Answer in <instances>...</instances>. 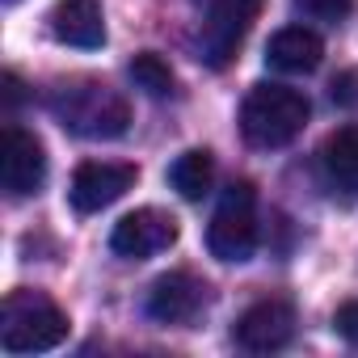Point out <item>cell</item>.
<instances>
[{"label":"cell","mask_w":358,"mask_h":358,"mask_svg":"<svg viewBox=\"0 0 358 358\" xmlns=\"http://www.w3.org/2000/svg\"><path fill=\"white\" fill-rule=\"evenodd\" d=\"M51 114L85 139H118L131 127V106L101 80H64L47 93Z\"/></svg>","instance_id":"obj_1"},{"label":"cell","mask_w":358,"mask_h":358,"mask_svg":"<svg viewBox=\"0 0 358 358\" xmlns=\"http://www.w3.org/2000/svg\"><path fill=\"white\" fill-rule=\"evenodd\" d=\"M68 337V316L43 291H9L0 303V345L9 354H43Z\"/></svg>","instance_id":"obj_2"},{"label":"cell","mask_w":358,"mask_h":358,"mask_svg":"<svg viewBox=\"0 0 358 358\" xmlns=\"http://www.w3.org/2000/svg\"><path fill=\"white\" fill-rule=\"evenodd\" d=\"M308 114H312V106L299 89L253 85L245 106H241V131L253 148H282L303 131Z\"/></svg>","instance_id":"obj_3"},{"label":"cell","mask_w":358,"mask_h":358,"mask_svg":"<svg viewBox=\"0 0 358 358\" xmlns=\"http://www.w3.org/2000/svg\"><path fill=\"white\" fill-rule=\"evenodd\" d=\"M207 245L220 262H249L257 249V215H253V186L232 182L215 207V220L207 228Z\"/></svg>","instance_id":"obj_4"},{"label":"cell","mask_w":358,"mask_h":358,"mask_svg":"<svg viewBox=\"0 0 358 358\" xmlns=\"http://www.w3.org/2000/svg\"><path fill=\"white\" fill-rule=\"evenodd\" d=\"M262 13V0H211V13L203 26V59L211 68H228L241 51L249 26Z\"/></svg>","instance_id":"obj_5"},{"label":"cell","mask_w":358,"mask_h":358,"mask_svg":"<svg viewBox=\"0 0 358 358\" xmlns=\"http://www.w3.org/2000/svg\"><path fill=\"white\" fill-rule=\"evenodd\" d=\"M47 177V156H43V143L22 131V127H5V139H0V186H5L9 199H30L38 194Z\"/></svg>","instance_id":"obj_6"},{"label":"cell","mask_w":358,"mask_h":358,"mask_svg":"<svg viewBox=\"0 0 358 358\" xmlns=\"http://www.w3.org/2000/svg\"><path fill=\"white\" fill-rule=\"evenodd\" d=\"M139 169L135 164H122V160H89L72 173V207L80 215H93V211H106L110 203H118L131 186H135Z\"/></svg>","instance_id":"obj_7"},{"label":"cell","mask_w":358,"mask_h":358,"mask_svg":"<svg viewBox=\"0 0 358 358\" xmlns=\"http://www.w3.org/2000/svg\"><path fill=\"white\" fill-rule=\"evenodd\" d=\"M173 241H177V220H173L169 211H160V207L131 211V215H122V220L114 224V232H110V249H114L118 257H131V262L152 257V253L169 249Z\"/></svg>","instance_id":"obj_8"},{"label":"cell","mask_w":358,"mask_h":358,"mask_svg":"<svg viewBox=\"0 0 358 358\" xmlns=\"http://www.w3.org/2000/svg\"><path fill=\"white\" fill-rule=\"evenodd\" d=\"M207 308V282H199L186 270L160 274L148 291V316L160 324H190Z\"/></svg>","instance_id":"obj_9"},{"label":"cell","mask_w":358,"mask_h":358,"mask_svg":"<svg viewBox=\"0 0 358 358\" xmlns=\"http://www.w3.org/2000/svg\"><path fill=\"white\" fill-rule=\"evenodd\" d=\"M291 333H295V312H291V303H282V299H262V303H253V308L236 320V329H232L236 345L249 350V354L282 350V345L291 341Z\"/></svg>","instance_id":"obj_10"},{"label":"cell","mask_w":358,"mask_h":358,"mask_svg":"<svg viewBox=\"0 0 358 358\" xmlns=\"http://www.w3.org/2000/svg\"><path fill=\"white\" fill-rule=\"evenodd\" d=\"M51 34L64 47H80V51H97L106 43V17L97 0H59L51 9Z\"/></svg>","instance_id":"obj_11"},{"label":"cell","mask_w":358,"mask_h":358,"mask_svg":"<svg viewBox=\"0 0 358 358\" xmlns=\"http://www.w3.org/2000/svg\"><path fill=\"white\" fill-rule=\"evenodd\" d=\"M266 59H270V68H278V72L303 76V72H316V68H320V59H324V43H320L316 30L287 26V30H278V34L266 43Z\"/></svg>","instance_id":"obj_12"},{"label":"cell","mask_w":358,"mask_h":358,"mask_svg":"<svg viewBox=\"0 0 358 358\" xmlns=\"http://www.w3.org/2000/svg\"><path fill=\"white\" fill-rule=\"evenodd\" d=\"M324 177L350 199H358V127H337L320 148Z\"/></svg>","instance_id":"obj_13"},{"label":"cell","mask_w":358,"mask_h":358,"mask_svg":"<svg viewBox=\"0 0 358 358\" xmlns=\"http://www.w3.org/2000/svg\"><path fill=\"white\" fill-rule=\"evenodd\" d=\"M169 182H173L177 194L190 199V203H199L203 194H211V182H215V160H211V152L207 148L182 152V156L173 160V169H169Z\"/></svg>","instance_id":"obj_14"},{"label":"cell","mask_w":358,"mask_h":358,"mask_svg":"<svg viewBox=\"0 0 358 358\" xmlns=\"http://www.w3.org/2000/svg\"><path fill=\"white\" fill-rule=\"evenodd\" d=\"M131 80H135V89H143L148 97H169V93H173V72H169V64H164L160 55H152V51H143V55L131 59Z\"/></svg>","instance_id":"obj_15"},{"label":"cell","mask_w":358,"mask_h":358,"mask_svg":"<svg viewBox=\"0 0 358 358\" xmlns=\"http://www.w3.org/2000/svg\"><path fill=\"white\" fill-rule=\"evenodd\" d=\"M299 5L312 13V17H320V22H345L350 17V9H354V0H299Z\"/></svg>","instance_id":"obj_16"},{"label":"cell","mask_w":358,"mask_h":358,"mask_svg":"<svg viewBox=\"0 0 358 358\" xmlns=\"http://www.w3.org/2000/svg\"><path fill=\"white\" fill-rule=\"evenodd\" d=\"M333 329H337L350 345H358V299H350V303H341V308L333 312Z\"/></svg>","instance_id":"obj_17"},{"label":"cell","mask_w":358,"mask_h":358,"mask_svg":"<svg viewBox=\"0 0 358 358\" xmlns=\"http://www.w3.org/2000/svg\"><path fill=\"white\" fill-rule=\"evenodd\" d=\"M333 101H341V106H354L358 101V72H341L333 80Z\"/></svg>","instance_id":"obj_18"},{"label":"cell","mask_w":358,"mask_h":358,"mask_svg":"<svg viewBox=\"0 0 358 358\" xmlns=\"http://www.w3.org/2000/svg\"><path fill=\"white\" fill-rule=\"evenodd\" d=\"M5 97H9V106H17V101H22V80H17L13 72L5 76Z\"/></svg>","instance_id":"obj_19"},{"label":"cell","mask_w":358,"mask_h":358,"mask_svg":"<svg viewBox=\"0 0 358 358\" xmlns=\"http://www.w3.org/2000/svg\"><path fill=\"white\" fill-rule=\"evenodd\" d=\"M9 5H17V0H9Z\"/></svg>","instance_id":"obj_20"}]
</instances>
